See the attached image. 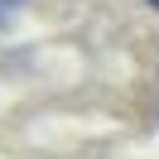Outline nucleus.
<instances>
[{"mask_svg":"<svg viewBox=\"0 0 159 159\" xmlns=\"http://www.w3.org/2000/svg\"><path fill=\"white\" fill-rule=\"evenodd\" d=\"M15 5H20V0H0V29L10 24V15H15Z\"/></svg>","mask_w":159,"mask_h":159,"instance_id":"obj_1","label":"nucleus"},{"mask_svg":"<svg viewBox=\"0 0 159 159\" xmlns=\"http://www.w3.org/2000/svg\"><path fill=\"white\" fill-rule=\"evenodd\" d=\"M145 5H154V10H159V0H145Z\"/></svg>","mask_w":159,"mask_h":159,"instance_id":"obj_2","label":"nucleus"}]
</instances>
